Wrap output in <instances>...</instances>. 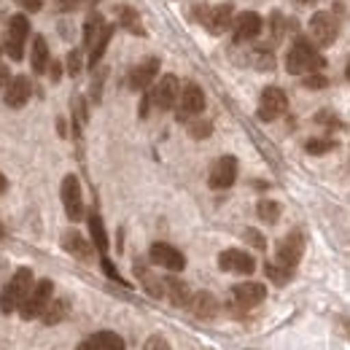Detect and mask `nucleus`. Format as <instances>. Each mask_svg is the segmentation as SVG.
<instances>
[{
  "label": "nucleus",
  "mask_w": 350,
  "mask_h": 350,
  "mask_svg": "<svg viewBox=\"0 0 350 350\" xmlns=\"http://www.w3.org/2000/svg\"><path fill=\"white\" fill-rule=\"evenodd\" d=\"M259 33H262V16L256 11H245L232 22V36L237 44H248L259 38Z\"/></svg>",
  "instance_id": "nucleus-15"
},
{
  "label": "nucleus",
  "mask_w": 350,
  "mask_h": 350,
  "mask_svg": "<svg viewBox=\"0 0 350 350\" xmlns=\"http://www.w3.org/2000/svg\"><path fill=\"white\" fill-rule=\"evenodd\" d=\"M5 189H8V180H5V175L0 173V194H3V191H5Z\"/></svg>",
  "instance_id": "nucleus-46"
},
{
  "label": "nucleus",
  "mask_w": 350,
  "mask_h": 350,
  "mask_svg": "<svg viewBox=\"0 0 350 350\" xmlns=\"http://www.w3.org/2000/svg\"><path fill=\"white\" fill-rule=\"evenodd\" d=\"M256 213H259V219L264 224H275V221L280 219V202H275V200H262L259 205H256Z\"/></svg>",
  "instance_id": "nucleus-32"
},
{
  "label": "nucleus",
  "mask_w": 350,
  "mask_h": 350,
  "mask_svg": "<svg viewBox=\"0 0 350 350\" xmlns=\"http://www.w3.org/2000/svg\"><path fill=\"white\" fill-rule=\"evenodd\" d=\"M326 65V59L315 51V44L310 38H294V44L286 54V70L291 76H305V73H318Z\"/></svg>",
  "instance_id": "nucleus-1"
},
{
  "label": "nucleus",
  "mask_w": 350,
  "mask_h": 350,
  "mask_svg": "<svg viewBox=\"0 0 350 350\" xmlns=\"http://www.w3.org/2000/svg\"><path fill=\"white\" fill-rule=\"evenodd\" d=\"M157 73H159V57H148V59H143L140 65H135L130 70L127 87L135 89V92H146L151 87V81L157 79Z\"/></svg>",
  "instance_id": "nucleus-16"
},
{
  "label": "nucleus",
  "mask_w": 350,
  "mask_h": 350,
  "mask_svg": "<svg viewBox=\"0 0 350 350\" xmlns=\"http://www.w3.org/2000/svg\"><path fill=\"white\" fill-rule=\"evenodd\" d=\"M264 297H267V288L256 280H245V283L232 286V305L240 307V310H251V307L262 305Z\"/></svg>",
  "instance_id": "nucleus-11"
},
{
  "label": "nucleus",
  "mask_w": 350,
  "mask_h": 350,
  "mask_svg": "<svg viewBox=\"0 0 350 350\" xmlns=\"http://www.w3.org/2000/svg\"><path fill=\"white\" fill-rule=\"evenodd\" d=\"M100 264H103V272H105V275H108L111 280H116V283H124V280H122V275L116 272V267L111 264V259H108L105 254H103V259H100Z\"/></svg>",
  "instance_id": "nucleus-40"
},
{
  "label": "nucleus",
  "mask_w": 350,
  "mask_h": 350,
  "mask_svg": "<svg viewBox=\"0 0 350 350\" xmlns=\"http://www.w3.org/2000/svg\"><path fill=\"white\" fill-rule=\"evenodd\" d=\"M148 256H151V262L157 264V267H165L170 272H180L186 267V256L175 245H170V243H154Z\"/></svg>",
  "instance_id": "nucleus-13"
},
{
  "label": "nucleus",
  "mask_w": 350,
  "mask_h": 350,
  "mask_svg": "<svg viewBox=\"0 0 350 350\" xmlns=\"http://www.w3.org/2000/svg\"><path fill=\"white\" fill-rule=\"evenodd\" d=\"M62 248H65L73 259H79V262H92V256H94L92 243H89L84 234H79L76 229H68V232L62 234Z\"/></svg>",
  "instance_id": "nucleus-19"
},
{
  "label": "nucleus",
  "mask_w": 350,
  "mask_h": 350,
  "mask_svg": "<svg viewBox=\"0 0 350 350\" xmlns=\"http://www.w3.org/2000/svg\"><path fill=\"white\" fill-rule=\"evenodd\" d=\"M288 108V97L280 87H267L259 97V119L262 122H275L278 116H283Z\"/></svg>",
  "instance_id": "nucleus-9"
},
{
  "label": "nucleus",
  "mask_w": 350,
  "mask_h": 350,
  "mask_svg": "<svg viewBox=\"0 0 350 350\" xmlns=\"http://www.w3.org/2000/svg\"><path fill=\"white\" fill-rule=\"evenodd\" d=\"M76 350H127V345L116 332H97L87 337Z\"/></svg>",
  "instance_id": "nucleus-21"
},
{
  "label": "nucleus",
  "mask_w": 350,
  "mask_h": 350,
  "mask_svg": "<svg viewBox=\"0 0 350 350\" xmlns=\"http://www.w3.org/2000/svg\"><path fill=\"white\" fill-rule=\"evenodd\" d=\"M334 140H329V137H312V140H307L305 143V151L307 154H315V157H321V154H329V151H334Z\"/></svg>",
  "instance_id": "nucleus-33"
},
{
  "label": "nucleus",
  "mask_w": 350,
  "mask_h": 350,
  "mask_svg": "<svg viewBox=\"0 0 350 350\" xmlns=\"http://www.w3.org/2000/svg\"><path fill=\"white\" fill-rule=\"evenodd\" d=\"M119 25L124 30H130L132 36H146L143 22H140V16H137V11L132 5H119Z\"/></svg>",
  "instance_id": "nucleus-29"
},
{
  "label": "nucleus",
  "mask_w": 350,
  "mask_h": 350,
  "mask_svg": "<svg viewBox=\"0 0 350 350\" xmlns=\"http://www.w3.org/2000/svg\"><path fill=\"white\" fill-rule=\"evenodd\" d=\"M27 36H30V22H27V16H25V14H14V16L8 19L5 41H3V51H5L14 62H19V59L25 57V41H27Z\"/></svg>",
  "instance_id": "nucleus-3"
},
{
  "label": "nucleus",
  "mask_w": 350,
  "mask_h": 350,
  "mask_svg": "<svg viewBox=\"0 0 350 350\" xmlns=\"http://www.w3.org/2000/svg\"><path fill=\"white\" fill-rule=\"evenodd\" d=\"M297 3H299V5H312L315 0H297Z\"/></svg>",
  "instance_id": "nucleus-47"
},
{
  "label": "nucleus",
  "mask_w": 350,
  "mask_h": 350,
  "mask_svg": "<svg viewBox=\"0 0 350 350\" xmlns=\"http://www.w3.org/2000/svg\"><path fill=\"white\" fill-rule=\"evenodd\" d=\"M113 25H105L103 27V33L97 36V41L92 44V49H89V68L94 70L97 65H100V59H103V54H105V49H108V44H111V38H113Z\"/></svg>",
  "instance_id": "nucleus-26"
},
{
  "label": "nucleus",
  "mask_w": 350,
  "mask_h": 350,
  "mask_svg": "<svg viewBox=\"0 0 350 350\" xmlns=\"http://www.w3.org/2000/svg\"><path fill=\"white\" fill-rule=\"evenodd\" d=\"M22 8H27L30 14H36V11H41V5H44V0H16Z\"/></svg>",
  "instance_id": "nucleus-44"
},
{
  "label": "nucleus",
  "mask_w": 350,
  "mask_h": 350,
  "mask_svg": "<svg viewBox=\"0 0 350 350\" xmlns=\"http://www.w3.org/2000/svg\"><path fill=\"white\" fill-rule=\"evenodd\" d=\"M51 299H54V283H51V280H38V283L33 286L30 297L25 299V305L19 307V315H22L25 321L41 318Z\"/></svg>",
  "instance_id": "nucleus-5"
},
{
  "label": "nucleus",
  "mask_w": 350,
  "mask_h": 350,
  "mask_svg": "<svg viewBox=\"0 0 350 350\" xmlns=\"http://www.w3.org/2000/svg\"><path fill=\"white\" fill-rule=\"evenodd\" d=\"M0 237H3V226H0Z\"/></svg>",
  "instance_id": "nucleus-49"
},
{
  "label": "nucleus",
  "mask_w": 350,
  "mask_h": 350,
  "mask_svg": "<svg viewBox=\"0 0 350 350\" xmlns=\"http://www.w3.org/2000/svg\"><path fill=\"white\" fill-rule=\"evenodd\" d=\"M186 127H189V135L194 140H202V137H208L213 132L211 122H205V119H191V122H186Z\"/></svg>",
  "instance_id": "nucleus-34"
},
{
  "label": "nucleus",
  "mask_w": 350,
  "mask_h": 350,
  "mask_svg": "<svg viewBox=\"0 0 350 350\" xmlns=\"http://www.w3.org/2000/svg\"><path fill=\"white\" fill-rule=\"evenodd\" d=\"M264 272H267V278H269L275 286H286V283L294 278V269H286V267H280L278 262H267L264 264Z\"/></svg>",
  "instance_id": "nucleus-31"
},
{
  "label": "nucleus",
  "mask_w": 350,
  "mask_h": 350,
  "mask_svg": "<svg viewBox=\"0 0 350 350\" xmlns=\"http://www.w3.org/2000/svg\"><path fill=\"white\" fill-rule=\"evenodd\" d=\"M143 350H173V348H170V342H167L165 337L154 334V337H148V342H146V348Z\"/></svg>",
  "instance_id": "nucleus-38"
},
{
  "label": "nucleus",
  "mask_w": 350,
  "mask_h": 350,
  "mask_svg": "<svg viewBox=\"0 0 350 350\" xmlns=\"http://www.w3.org/2000/svg\"><path fill=\"white\" fill-rule=\"evenodd\" d=\"M326 84H329V81H326V76H321V73H315V76H307V79H305V87L307 89H323Z\"/></svg>",
  "instance_id": "nucleus-41"
},
{
  "label": "nucleus",
  "mask_w": 350,
  "mask_h": 350,
  "mask_svg": "<svg viewBox=\"0 0 350 350\" xmlns=\"http://www.w3.org/2000/svg\"><path fill=\"white\" fill-rule=\"evenodd\" d=\"M202 111H205V92L197 84H186L180 89V97H178V105H175L178 122H191Z\"/></svg>",
  "instance_id": "nucleus-7"
},
{
  "label": "nucleus",
  "mask_w": 350,
  "mask_h": 350,
  "mask_svg": "<svg viewBox=\"0 0 350 350\" xmlns=\"http://www.w3.org/2000/svg\"><path fill=\"white\" fill-rule=\"evenodd\" d=\"M219 267L224 272H234V275H251L256 269V262L251 254L240 251V248H229L219 254Z\"/></svg>",
  "instance_id": "nucleus-14"
},
{
  "label": "nucleus",
  "mask_w": 350,
  "mask_h": 350,
  "mask_svg": "<svg viewBox=\"0 0 350 350\" xmlns=\"http://www.w3.org/2000/svg\"><path fill=\"white\" fill-rule=\"evenodd\" d=\"M151 94V105L154 108H159V111H170L178 105V97H180V84H178V79H175L173 73H167V76H162L159 81H157V87L148 92Z\"/></svg>",
  "instance_id": "nucleus-10"
},
{
  "label": "nucleus",
  "mask_w": 350,
  "mask_h": 350,
  "mask_svg": "<svg viewBox=\"0 0 350 350\" xmlns=\"http://www.w3.org/2000/svg\"><path fill=\"white\" fill-rule=\"evenodd\" d=\"M302 254H305V237L299 232H291L278 243L275 262L280 267H286V269H297V264L302 262Z\"/></svg>",
  "instance_id": "nucleus-8"
},
{
  "label": "nucleus",
  "mask_w": 350,
  "mask_h": 350,
  "mask_svg": "<svg viewBox=\"0 0 350 350\" xmlns=\"http://www.w3.org/2000/svg\"><path fill=\"white\" fill-rule=\"evenodd\" d=\"M103 27H105L103 16H100V14H89L87 22H84V46H87V49H92V44L97 41V36L103 33Z\"/></svg>",
  "instance_id": "nucleus-30"
},
{
  "label": "nucleus",
  "mask_w": 350,
  "mask_h": 350,
  "mask_svg": "<svg viewBox=\"0 0 350 350\" xmlns=\"http://www.w3.org/2000/svg\"><path fill=\"white\" fill-rule=\"evenodd\" d=\"M345 79L350 81V62H348V68H345Z\"/></svg>",
  "instance_id": "nucleus-48"
},
{
  "label": "nucleus",
  "mask_w": 350,
  "mask_h": 350,
  "mask_svg": "<svg viewBox=\"0 0 350 350\" xmlns=\"http://www.w3.org/2000/svg\"><path fill=\"white\" fill-rule=\"evenodd\" d=\"M59 197H62V205H65L68 219L70 221L84 219V194H81V183H79L76 175H65V178H62Z\"/></svg>",
  "instance_id": "nucleus-6"
},
{
  "label": "nucleus",
  "mask_w": 350,
  "mask_h": 350,
  "mask_svg": "<svg viewBox=\"0 0 350 350\" xmlns=\"http://www.w3.org/2000/svg\"><path fill=\"white\" fill-rule=\"evenodd\" d=\"M200 22H202L213 36H221V33L229 30V25H232V5H229V3H221V5H211V8L200 11Z\"/></svg>",
  "instance_id": "nucleus-17"
},
{
  "label": "nucleus",
  "mask_w": 350,
  "mask_h": 350,
  "mask_svg": "<svg viewBox=\"0 0 350 350\" xmlns=\"http://www.w3.org/2000/svg\"><path fill=\"white\" fill-rule=\"evenodd\" d=\"M81 68H84L81 49H73V51L68 54V73H70V76H79V73H81Z\"/></svg>",
  "instance_id": "nucleus-35"
},
{
  "label": "nucleus",
  "mask_w": 350,
  "mask_h": 350,
  "mask_svg": "<svg viewBox=\"0 0 350 350\" xmlns=\"http://www.w3.org/2000/svg\"><path fill=\"white\" fill-rule=\"evenodd\" d=\"M269 27H272V38H275V41H280V38H283V33H286L283 16H280V14H272V16H269Z\"/></svg>",
  "instance_id": "nucleus-36"
},
{
  "label": "nucleus",
  "mask_w": 350,
  "mask_h": 350,
  "mask_svg": "<svg viewBox=\"0 0 350 350\" xmlns=\"http://www.w3.org/2000/svg\"><path fill=\"white\" fill-rule=\"evenodd\" d=\"M165 297L173 302L175 307H189L191 302V291H189V286L183 283V280H178V278H165Z\"/></svg>",
  "instance_id": "nucleus-23"
},
{
  "label": "nucleus",
  "mask_w": 350,
  "mask_h": 350,
  "mask_svg": "<svg viewBox=\"0 0 350 350\" xmlns=\"http://www.w3.org/2000/svg\"><path fill=\"white\" fill-rule=\"evenodd\" d=\"M243 237H245V240H248V243H251L256 251H264V248H267V240H264L256 229H245V234H243Z\"/></svg>",
  "instance_id": "nucleus-37"
},
{
  "label": "nucleus",
  "mask_w": 350,
  "mask_h": 350,
  "mask_svg": "<svg viewBox=\"0 0 350 350\" xmlns=\"http://www.w3.org/2000/svg\"><path fill=\"white\" fill-rule=\"evenodd\" d=\"M135 275H137V280L143 283V288L151 294V297H157V299H165V280H159L148 267L143 262H135Z\"/></svg>",
  "instance_id": "nucleus-22"
},
{
  "label": "nucleus",
  "mask_w": 350,
  "mask_h": 350,
  "mask_svg": "<svg viewBox=\"0 0 350 350\" xmlns=\"http://www.w3.org/2000/svg\"><path fill=\"white\" fill-rule=\"evenodd\" d=\"M30 65H33V73H38V76L49 70V46H46V38H44V36H36V38H33Z\"/></svg>",
  "instance_id": "nucleus-25"
},
{
  "label": "nucleus",
  "mask_w": 350,
  "mask_h": 350,
  "mask_svg": "<svg viewBox=\"0 0 350 350\" xmlns=\"http://www.w3.org/2000/svg\"><path fill=\"white\" fill-rule=\"evenodd\" d=\"M243 62L251 65L254 70H262V73H269L275 70V54L269 49H248L243 54Z\"/></svg>",
  "instance_id": "nucleus-24"
},
{
  "label": "nucleus",
  "mask_w": 350,
  "mask_h": 350,
  "mask_svg": "<svg viewBox=\"0 0 350 350\" xmlns=\"http://www.w3.org/2000/svg\"><path fill=\"white\" fill-rule=\"evenodd\" d=\"M340 36V22L334 19V14L329 11H315L310 16V41L321 49L332 46Z\"/></svg>",
  "instance_id": "nucleus-4"
},
{
  "label": "nucleus",
  "mask_w": 350,
  "mask_h": 350,
  "mask_svg": "<svg viewBox=\"0 0 350 350\" xmlns=\"http://www.w3.org/2000/svg\"><path fill=\"white\" fill-rule=\"evenodd\" d=\"M33 269L30 267H19L11 278H8V283L3 286V291H0V312H14V310H19V307L25 305V299L30 297V291H33Z\"/></svg>",
  "instance_id": "nucleus-2"
},
{
  "label": "nucleus",
  "mask_w": 350,
  "mask_h": 350,
  "mask_svg": "<svg viewBox=\"0 0 350 350\" xmlns=\"http://www.w3.org/2000/svg\"><path fill=\"white\" fill-rule=\"evenodd\" d=\"M3 92H5V94H3V103H5L8 108H22V105H27V100H30V94H33V84H30L27 76H14Z\"/></svg>",
  "instance_id": "nucleus-18"
},
{
  "label": "nucleus",
  "mask_w": 350,
  "mask_h": 350,
  "mask_svg": "<svg viewBox=\"0 0 350 350\" xmlns=\"http://www.w3.org/2000/svg\"><path fill=\"white\" fill-rule=\"evenodd\" d=\"M89 232H92V245H94L100 254H108V232H105L103 219H100L94 211L89 213Z\"/></svg>",
  "instance_id": "nucleus-28"
},
{
  "label": "nucleus",
  "mask_w": 350,
  "mask_h": 350,
  "mask_svg": "<svg viewBox=\"0 0 350 350\" xmlns=\"http://www.w3.org/2000/svg\"><path fill=\"white\" fill-rule=\"evenodd\" d=\"M8 81H11V76H8V68H5V65H0V89L8 87Z\"/></svg>",
  "instance_id": "nucleus-45"
},
{
  "label": "nucleus",
  "mask_w": 350,
  "mask_h": 350,
  "mask_svg": "<svg viewBox=\"0 0 350 350\" xmlns=\"http://www.w3.org/2000/svg\"><path fill=\"white\" fill-rule=\"evenodd\" d=\"M103 81H105V70H97V79L92 81V100L94 103H100V97H103Z\"/></svg>",
  "instance_id": "nucleus-39"
},
{
  "label": "nucleus",
  "mask_w": 350,
  "mask_h": 350,
  "mask_svg": "<svg viewBox=\"0 0 350 350\" xmlns=\"http://www.w3.org/2000/svg\"><path fill=\"white\" fill-rule=\"evenodd\" d=\"M68 312H70V299H68V297H57V299L49 302V307H46V312L41 315V318H44L46 326H54V323L65 321Z\"/></svg>",
  "instance_id": "nucleus-27"
},
{
  "label": "nucleus",
  "mask_w": 350,
  "mask_h": 350,
  "mask_svg": "<svg viewBox=\"0 0 350 350\" xmlns=\"http://www.w3.org/2000/svg\"><path fill=\"white\" fill-rule=\"evenodd\" d=\"M315 122H321V124H326V127H337V124H340V122H337V119H334L329 111H321V113L315 116Z\"/></svg>",
  "instance_id": "nucleus-43"
},
{
  "label": "nucleus",
  "mask_w": 350,
  "mask_h": 350,
  "mask_svg": "<svg viewBox=\"0 0 350 350\" xmlns=\"http://www.w3.org/2000/svg\"><path fill=\"white\" fill-rule=\"evenodd\" d=\"M189 310H191L200 321H213V318L219 315V299H216L211 291H197V294H191Z\"/></svg>",
  "instance_id": "nucleus-20"
},
{
  "label": "nucleus",
  "mask_w": 350,
  "mask_h": 350,
  "mask_svg": "<svg viewBox=\"0 0 350 350\" xmlns=\"http://www.w3.org/2000/svg\"><path fill=\"white\" fill-rule=\"evenodd\" d=\"M234 180H237V159L234 157H221V159H216L213 167H211V175H208V186L216 189V191H224Z\"/></svg>",
  "instance_id": "nucleus-12"
},
{
  "label": "nucleus",
  "mask_w": 350,
  "mask_h": 350,
  "mask_svg": "<svg viewBox=\"0 0 350 350\" xmlns=\"http://www.w3.org/2000/svg\"><path fill=\"white\" fill-rule=\"evenodd\" d=\"M49 76H51V81H54V84L62 79V65H59L57 59H51V62H49Z\"/></svg>",
  "instance_id": "nucleus-42"
}]
</instances>
